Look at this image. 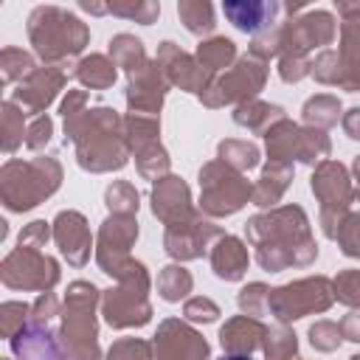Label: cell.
Returning <instances> with one entry per match:
<instances>
[{
	"instance_id": "6da1fadb",
	"label": "cell",
	"mask_w": 360,
	"mask_h": 360,
	"mask_svg": "<svg viewBox=\"0 0 360 360\" xmlns=\"http://www.w3.org/2000/svg\"><path fill=\"white\" fill-rule=\"evenodd\" d=\"M245 236L256 248L262 270L278 273L287 267H307L318 256L309 219L301 205H276L245 222Z\"/></svg>"
},
{
	"instance_id": "7a4b0ae2",
	"label": "cell",
	"mask_w": 360,
	"mask_h": 360,
	"mask_svg": "<svg viewBox=\"0 0 360 360\" xmlns=\"http://www.w3.org/2000/svg\"><path fill=\"white\" fill-rule=\"evenodd\" d=\"M65 141L76 146V160L87 172L124 169L129 146L124 138V118L110 107L82 110L65 121Z\"/></svg>"
},
{
	"instance_id": "3957f363",
	"label": "cell",
	"mask_w": 360,
	"mask_h": 360,
	"mask_svg": "<svg viewBox=\"0 0 360 360\" xmlns=\"http://www.w3.org/2000/svg\"><path fill=\"white\" fill-rule=\"evenodd\" d=\"M96 304H101V292L90 281L68 284L62 301V323L56 332L68 360H104L98 349Z\"/></svg>"
},
{
	"instance_id": "277c9868",
	"label": "cell",
	"mask_w": 360,
	"mask_h": 360,
	"mask_svg": "<svg viewBox=\"0 0 360 360\" xmlns=\"http://www.w3.org/2000/svg\"><path fill=\"white\" fill-rule=\"evenodd\" d=\"M28 39L45 65H62L84 51L90 42L87 25L59 6H37L28 14Z\"/></svg>"
},
{
	"instance_id": "5b68a950",
	"label": "cell",
	"mask_w": 360,
	"mask_h": 360,
	"mask_svg": "<svg viewBox=\"0 0 360 360\" xmlns=\"http://www.w3.org/2000/svg\"><path fill=\"white\" fill-rule=\"evenodd\" d=\"M338 22L329 11H307L295 14L292 20L281 22V53H278V76L284 82H301L309 76L312 62L307 59L309 51L323 48L335 39Z\"/></svg>"
},
{
	"instance_id": "8992f818",
	"label": "cell",
	"mask_w": 360,
	"mask_h": 360,
	"mask_svg": "<svg viewBox=\"0 0 360 360\" xmlns=\"http://www.w3.org/2000/svg\"><path fill=\"white\" fill-rule=\"evenodd\" d=\"M62 183V166L56 158L42 155L31 160H6L0 169V200L8 211H31L48 200Z\"/></svg>"
},
{
	"instance_id": "52a82bcc",
	"label": "cell",
	"mask_w": 360,
	"mask_h": 360,
	"mask_svg": "<svg viewBox=\"0 0 360 360\" xmlns=\"http://www.w3.org/2000/svg\"><path fill=\"white\" fill-rule=\"evenodd\" d=\"M340 14V48L321 51L312 59L309 76L321 84H335L349 93L360 90V3H338Z\"/></svg>"
},
{
	"instance_id": "ba28073f",
	"label": "cell",
	"mask_w": 360,
	"mask_h": 360,
	"mask_svg": "<svg viewBox=\"0 0 360 360\" xmlns=\"http://www.w3.org/2000/svg\"><path fill=\"white\" fill-rule=\"evenodd\" d=\"M149 273L141 262H135L121 278L118 287L101 292V315L112 329H129V326H143L152 318V304H149Z\"/></svg>"
},
{
	"instance_id": "9c48e42d",
	"label": "cell",
	"mask_w": 360,
	"mask_h": 360,
	"mask_svg": "<svg viewBox=\"0 0 360 360\" xmlns=\"http://www.w3.org/2000/svg\"><path fill=\"white\" fill-rule=\"evenodd\" d=\"M253 197V186L245 180L242 172L231 169L228 163L208 160L200 169V211L208 217H228L236 214Z\"/></svg>"
},
{
	"instance_id": "30bf717a",
	"label": "cell",
	"mask_w": 360,
	"mask_h": 360,
	"mask_svg": "<svg viewBox=\"0 0 360 360\" xmlns=\"http://www.w3.org/2000/svg\"><path fill=\"white\" fill-rule=\"evenodd\" d=\"M335 301V287L326 276H307L298 281H290L284 287L270 290L267 312L276 315L278 323L298 321L312 312H326Z\"/></svg>"
},
{
	"instance_id": "8fae6325",
	"label": "cell",
	"mask_w": 360,
	"mask_h": 360,
	"mask_svg": "<svg viewBox=\"0 0 360 360\" xmlns=\"http://www.w3.org/2000/svg\"><path fill=\"white\" fill-rule=\"evenodd\" d=\"M312 191L321 202V228L329 239H335L340 219L346 217V211L354 200V188H352L346 166L338 160L318 163L312 172Z\"/></svg>"
},
{
	"instance_id": "7c38bea8",
	"label": "cell",
	"mask_w": 360,
	"mask_h": 360,
	"mask_svg": "<svg viewBox=\"0 0 360 360\" xmlns=\"http://www.w3.org/2000/svg\"><path fill=\"white\" fill-rule=\"evenodd\" d=\"M264 82H267V62L248 53L236 65H231L222 76H217L211 87L200 96V101L205 107H225V104L239 107L245 101H253L256 93L264 87Z\"/></svg>"
},
{
	"instance_id": "4fadbf2b",
	"label": "cell",
	"mask_w": 360,
	"mask_h": 360,
	"mask_svg": "<svg viewBox=\"0 0 360 360\" xmlns=\"http://www.w3.org/2000/svg\"><path fill=\"white\" fill-rule=\"evenodd\" d=\"M0 278L8 290H37L51 292L59 281V264L39 248L17 245L0 264Z\"/></svg>"
},
{
	"instance_id": "5bb4252c",
	"label": "cell",
	"mask_w": 360,
	"mask_h": 360,
	"mask_svg": "<svg viewBox=\"0 0 360 360\" xmlns=\"http://www.w3.org/2000/svg\"><path fill=\"white\" fill-rule=\"evenodd\" d=\"M135 239H138L135 217H121V214L107 217L98 228V236H96V262H98V267L107 276L121 278L135 264V259L129 256V248L135 245Z\"/></svg>"
},
{
	"instance_id": "9a60e30c",
	"label": "cell",
	"mask_w": 360,
	"mask_h": 360,
	"mask_svg": "<svg viewBox=\"0 0 360 360\" xmlns=\"http://www.w3.org/2000/svg\"><path fill=\"white\" fill-rule=\"evenodd\" d=\"M222 233L219 225L208 222L202 214H194L183 222H174V225H166L163 231V248L172 259L177 262H191V259H200L208 248H214L211 242H217Z\"/></svg>"
},
{
	"instance_id": "2e32d148",
	"label": "cell",
	"mask_w": 360,
	"mask_h": 360,
	"mask_svg": "<svg viewBox=\"0 0 360 360\" xmlns=\"http://www.w3.org/2000/svg\"><path fill=\"white\" fill-rule=\"evenodd\" d=\"M152 349L155 360H208L211 354L208 340L180 318H166L158 326Z\"/></svg>"
},
{
	"instance_id": "e0dca14e",
	"label": "cell",
	"mask_w": 360,
	"mask_h": 360,
	"mask_svg": "<svg viewBox=\"0 0 360 360\" xmlns=\"http://www.w3.org/2000/svg\"><path fill=\"white\" fill-rule=\"evenodd\" d=\"M155 62L163 70L166 82L174 84V87H180V90H188V93L202 96L211 87V82H214V76L197 62V56L180 51L174 42H160Z\"/></svg>"
},
{
	"instance_id": "ac0fdd59",
	"label": "cell",
	"mask_w": 360,
	"mask_h": 360,
	"mask_svg": "<svg viewBox=\"0 0 360 360\" xmlns=\"http://www.w3.org/2000/svg\"><path fill=\"white\" fill-rule=\"evenodd\" d=\"M68 76L62 68L56 65H45L37 68L25 82L17 84V90L11 93V101L25 112V115H42V110L56 98V93L65 87Z\"/></svg>"
},
{
	"instance_id": "d6986e66",
	"label": "cell",
	"mask_w": 360,
	"mask_h": 360,
	"mask_svg": "<svg viewBox=\"0 0 360 360\" xmlns=\"http://www.w3.org/2000/svg\"><path fill=\"white\" fill-rule=\"evenodd\" d=\"M127 79H129V84H127V107H129V112L158 115L160 104L166 98V90H169V82H166L163 70L158 68V62L149 59L141 70L129 73Z\"/></svg>"
},
{
	"instance_id": "ffe728a7",
	"label": "cell",
	"mask_w": 360,
	"mask_h": 360,
	"mask_svg": "<svg viewBox=\"0 0 360 360\" xmlns=\"http://www.w3.org/2000/svg\"><path fill=\"white\" fill-rule=\"evenodd\" d=\"M51 225H53V242L59 253L68 259V264L84 267L90 259V248H93L87 219L79 211H59Z\"/></svg>"
},
{
	"instance_id": "44dd1931",
	"label": "cell",
	"mask_w": 360,
	"mask_h": 360,
	"mask_svg": "<svg viewBox=\"0 0 360 360\" xmlns=\"http://www.w3.org/2000/svg\"><path fill=\"white\" fill-rule=\"evenodd\" d=\"M152 211L163 225L183 222V219L197 214L194 205H191L188 186L174 174H166V177H160L155 183V188H152Z\"/></svg>"
},
{
	"instance_id": "7402d4cb",
	"label": "cell",
	"mask_w": 360,
	"mask_h": 360,
	"mask_svg": "<svg viewBox=\"0 0 360 360\" xmlns=\"http://www.w3.org/2000/svg\"><path fill=\"white\" fill-rule=\"evenodd\" d=\"M11 352L17 360H68L56 332H51V326L45 323H34L28 321V326L22 332H17L11 340Z\"/></svg>"
},
{
	"instance_id": "603a6c76",
	"label": "cell",
	"mask_w": 360,
	"mask_h": 360,
	"mask_svg": "<svg viewBox=\"0 0 360 360\" xmlns=\"http://www.w3.org/2000/svg\"><path fill=\"white\" fill-rule=\"evenodd\" d=\"M264 338H267V326L250 315H236L225 321V326L219 329V343L225 354H250L264 346Z\"/></svg>"
},
{
	"instance_id": "cb8c5ba5",
	"label": "cell",
	"mask_w": 360,
	"mask_h": 360,
	"mask_svg": "<svg viewBox=\"0 0 360 360\" xmlns=\"http://www.w3.org/2000/svg\"><path fill=\"white\" fill-rule=\"evenodd\" d=\"M222 11L239 31H250L256 37V34L276 25V14L281 11V6L273 0H264V3L248 0V3H225Z\"/></svg>"
},
{
	"instance_id": "d4e9b609",
	"label": "cell",
	"mask_w": 360,
	"mask_h": 360,
	"mask_svg": "<svg viewBox=\"0 0 360 360\" xmlns=\"http://www.w3.org/2000/svg\"><path fill=\"white\" fill-rule=\"evenodd\" d=\"M248 262H250V256H248V248H245V242L242 239H236V236H219L217 242H214V248H211V267H214V273L219 276V278H225V281H239L242 276H245V270H248Z\"/></svg>"
},
{
	"instance_id": "484cf974",
	"label": "cell",
	"mask_w": 360,
	"mask_h": 360,
	"mask_svg": "<svg viewBox=\"0 0 360 360\" xmlns=\"http://www.w3.org/2000/svg\"><path fill=\"white\" fill-rule=\"evenodd\" d=\"M292 180V166L290 163H273L267 160V166L262 169V177L253 186V205L259 208H276V202L284 197V191L290 188Z\"/></svg>"
},
{
	"instance_id": "4316f807",
	"label": "cell",
	"mask_w": 360,
	"mask_h": 360,
	"mask_svg": "<svg viewBox=\"0 0 360 360\" xmlns=\"http://www.w3.org/2000/svg\"><path fill=\"white\" fill-rule=\"evenodd\" d=\"M298 132H301V127L292 124L290 118L276 121V124L264 132L267 155H270L273 163H290V166H292L295 152H298Z\"/></svg>"
},
{
	"instance_id": "83f0119b",
	"label": "cell",
	"mask_w": 360,
	"mask_h": 360,
	"mask_svg": "<svg viewBox=\"0 0 360 360\" xmlns=\"http://www.w3.org/2000/svg\"><path fill=\"white\" fill-rule=\"evenodd\" d=\"M73 73L90 90H107V87L115 84V76H118L115 62L110 56H104V53H90V56L79 59V65H76Z\"/></svg>"
},
{
	"instance_id": "f1b7e54d",
	"label": "cell",
	"mask_w": 360,
	"mask_h": 360,
	"mask_svg": "<svg viewBox=\"0 0 360 360\" xmlns=\"http://www.w3.org/2000/svg\"><path fill=\"white\" fill-rule=\"evenodd\" d=\"M281 118H287L284 115V110L278 107V104H264V101H259V98H253V101H245V104H239L236 110H233V121L239 124V127H248L250 132H267L276 121H281Z\"/></svg>"
},
{
	"instance_id": "f546056e",
	"label": "cell",
	"mask_w": 360,
	"mask_h": 360,
	"mask_svg": "<svg viewBox=\"0 0 360 360\" xmlns=\"http://www.w3.org/2000/svg\"><path fill=\"white\" fill-rule=\"evenodd\" d=\"M197 62L217 79V73L219 70H228L231 68V62L236 59V45L228 39V37H211V39H205V42H200L197 45Z\"/></svg>"
},
{
	"instance_id": "4dcf8cb0",
	"label": "cell",
	"mask_w": 360,
	"mask_h": 360,
	"mask_svg": "<svg viewBox=\"0 0 360 360\" xmlns=\"http://www.w3.org/2000/svg\"><path fill=\"white\" fill-rule=\"evenodd\" d=\"M110 59L115 62V68H124L127 76L141 70L149 62V56L143 51V42L135 39L132 34H118V37L110 39Z\"/></svg>"
},
{
	"instance_id": "1f68e13d",
	"label": "cell",
	"mask_w": 360,
	"mask_h": 360,
	"mask_svg": "<svg viewBox=\"0 0 360 360\" xmlns=\"http://www.w3.org/2000/svg\"><path fill=\"white\" fill-rule=\"evenodd\" d=\"M301 115H304V124L307 127H312V129H329L340 118V101H338V96L318 93V96H312L304 104Z\"/></svg>"
},
{
	"instance_id": "d6a6232c",
	"label": "cell",
	"mask_w": 360,
	"mask_h": 360,
	"mask_svg": "<svg viewBox=\"0 0 360 360\" xmlns=\"http://www.w3.org/2000/svg\"><path fill=\"white\" fill-rule=\"evenodd\" d=\"M25 112L8 98L3 101V112H0V143H3V152L11 155L20 143H25Z\"/></svg>"
},
{
	"instance_id": "836d02e7",
	"label": "cell",
	"mask_w": 360,
	"mask_h": 360,
	"mask_svg": "<svg viewBox=\"0 0 360 360\" xmlns=\"http://www.w3.org/2000/svg\"><path fill=\"white\" fill-rule=\"evenodd\" d=\"M158 132H160V121H158V115L129 112V115L124 118V138H127L129 152H138V149L155 143V141H158Z\"/></svg>"
},
{
	"instance_id": "e575fe53",
	"label": "cell",
	"mask_w": 360,
	"mask_h": 360,
	"mask_svg": "<svg viewBox=\"0 0 360 360\" xmlns=\"http://www.w3.org/2000/svg\"><path fill=\"white\" fill-rule=\"evenodd\" d=\"M34 70H37V65L28 51L11 48V45L3 48V53H0V84L3 87L14 84V82H25Z\"/></svg>"
},
{
	"instance_id": "d590c367",
	"label": "cell",
	"mask_w": 360,
	"mask_h": 360,
	"mask_svg": "<svg viewBox=\"0 0 360 360\" xmlns=\"http://www.w3.org/2000/svg\"><path fill=\"white\" fill-rule=\"evenodd\" d=\"M217 155H219L222 163H228L231 169H236V172H242V174L259 163V146H256L253 141L228 138V141H222V143L217 146Z\"/></svg>"
},
{
	"instance_id": "8d00e7d4",
	"label": "cell",
	"mask_w": 360,
	"mask_h": 360,
	"mask_svg": "<svg viewBox=\"0 0 360 360\" xmlns=\"http://www.w3.org/2000/svg\"><path fill=\"white\" fill-rule=\"evenodd\" d=\"M191 284H194V278H191V273L183 264H166L160 270V276H158V292L169 304L186 298L191 292Z\"/></svg>"
},
{
	"instance_id": "74e56055",
	"label": "cell",
	"mask_w": 360,
	"mask_h": 360,
	"mask_svg": "<svg viewBox=\"0 0 360 360\" xmlns=\"http://www.w3.org/2000/svg\"><path fill=\"white\" fill-rule=\"evenodd\" d=\"M262 349H264L267 360H298V340L287 323L267 326V338H264Z\"/></svg>"
},
{
	"instance_id": "f35d334b",
	"label": "cell",
	"mask_w": 360,
	"mask_h": 360,
	"mask_svg": "<svg viewBox=\"0 0 360 360\" xmlns=\"http://www.w3.org/2000/svg\"><path fill=\"white\" fill-rule=\"evenodd\" d=\"M332 152V143L329 138L323 135V129H312V127H301L298 132V152H295V160L301 163H309V166H318L329 158Z\"/></svg>"
},
{
	"instance_id": "ab89813d",
	"label": "cell",
	"mask_w": 360,
	"mask_h": 360,
	"mask_svg": "<svg viewBox=\"0 0 360 360\" xmlns=\"http://www.w3.org/2000/svg\"><path fill=\"white\" fill-rule=\"evenodd\" d=\"M338 245L346 256L352 259H360V191H354V200L346 211V217L340 219V228H338Z\"/></svg>"
},
{
	"instance_id": "60d3db41",
	"label": "cell",
	"mask_w": 360,
	"mask_h": 360,
	"mask_svg": "<svg viewBox=\"0 0 360 360\" xmlns=\"http://www.w3.org/2000/svg\"><path fill=\"white\" fill-rule=\"evenodd\" d=\"M177 14L191 34H211L217 25L214 22V6L208 0H183L177 6Z\"/></svg>"
},
{
	"instance_id": "b9f144b4",
	"label": "cell",
	"mask_w": 360,
	"mask_h": 360,
	"mask_svg": "<svg viewBox=\"0 0 360 360\" xmlns=\"http://www.w3.org/2000/svg\"><path fill=\"white\" fill-rule=\"evenodd\" d=\"M135 166H138L141 177H146V180H160V177H166V174H169V155H166V149L160 146V141H155V143L138 149V152H135Z\"/></svg>"
},
{
	"instance_id": "7bdbcfd3",
	"label": "cell",
	"mask_w": 360,
	"mask_h": 360,
	"mask_svg": "<svg viewBox=\"0 0 360 360\" xmlns=\"http://www.w3.org/2000/svg\"><path fill=\"white\" fill-rule=\"evenodd\" d=\"M104 202H107V208H110L112 214H121V217H135V214H138V205H141L135 186L127 183V180L110 183L107 191H104Z\"/></svg>"
},
{
	"instance_id": "ee69618b",
	"label": "cell",
	"mask_w": 360,
	"mask_h": 360,
	"mask_svg": "<svg viewBox=\"0 0 360 360\" xmlns=\"http://www.w3.org/2000/svg\"><path fill=\"white\" fill-rule=\"evenodd\" d=\"M31 321V307L22 301H3L0 307V332L3 338H14L17 332H22Z\"/></svg>"
},
{
	"instance_id": "f6af8a7d",
	"label": "cell",
	"mask_w": 360,
	"mask_h": 360,
	"mask_svg": "<svg viewBox=\"0 0 360 360\" xmlns=\"http://www.w3.org/2000/svg\"><path fill=\"white\" fill-rule=\"evenodd\" d=\"M332 287H335V301L360 309V270H354V267L340 270L332 278Z\"/></svg>"
},
{
	"instance_id": "bcb514c9",
	"label": "cell",
	"mask_w": 360,
	"mask_h": 360,
	"mask_svg": "<svg viewBox=\"0 0 360 360\" xmlns=\"http://www.w3.org/2000/svg\"><path fill=\"white\" fill-rule=\"evenodd\" d=\"M104 360H155V349L141 338H121L110 346Z\"/></svg>"
},
{
	"instance_id": "7dc6e473",
	"label": "cell",
	"mask_w": 360,
	"mask_h": 360,
	"mask_svg": "<svg viewBox=\"0 0 360 360\" xmlns=\"http://www.w3.org/2000/svg\"><path fill=\"white\" fill-rule=\"evenodd\" d=\"M267 298H270V287L262 284V281H253L248 287L239 290V309L242 315H250V318H259L267 312Z\"/></svg>"
},
{
	"instance_id": "c3c4849f",
	"label": "cell",
	"mask_w": 360,
	"mask_h": 360,
	"mask_svg": "<svg viewBox=\"0 0 360 360\" xmlns=\"http://www.w3.org/2000/svg\"><path fill=\"white\" fill-rule=\"evenodd\" d=\"M107 11H110V14H118V17H127V20H135V22H141V25H149V22H155V17L160 14V3H152V0L110 3Z\"/></svg>"
},
{
	"instance_id": "681fc988",
	"label": "cell",
	"mask_w": 360,
	"mask_h": 360,
	"mask_svg": "<svg viewBox=\"0 0 360 360\" xmlns=\"http://www.w3.org/2000/svg\"><path fill=\"white\" fill-rule=\"evenodd\" d=\"M340 340H343V332H340V323L335 321H318L309 326V343L318 352H335Z\"/></svg>"
},
{
	"instance_id": "f907efd6",
	"label": "cell",
	"mask_w": 360,
	"mask_h": 360,
	"mask_svg": "<svg viewBox=\"0 0 360 360\" xmlns=\"http://www.w3.org/2000/svg\"><path fill=\"white\" fill-rule=\"evenodd\" d=\"M278 53H281V22L256 34L250 42V56H256L262 62H270V56H278Z\"/></svg>"
},
{
	"instance_id": "816d5d0a",
	"label": "cell",
	"mask_w": 360,
	"mask_h": 360,
	"mask_svg": "<svg viewBox=\"0 0 360 360\" xmlns=\"http://www.w3.org/2000/svg\"><path fill=\"white\" fill-rule=\"evenodd\" d=\"M183 315H186L188 321H194V323H211V321L219 318V307H217L211 298H205V295H194V298L186 301Z\"/></svg>"
},
{
	"instance_id": "f5cc1de1",
	"label": "cell",
	"mask_w": 360,
	"mask_h": 360,
	"mask_svg": "<svg viewBox=\"0 0 360 360\" xmlns=\"http://www.w3.org/2000/svg\"><path fill=\"white\" fill-rule=\"evenodd\" d=\"M51 135H53V121L42 112V115H37L31 124H28V129H25V146L28 149H42L48 141H51Z\"/></svg>"
},
{
	"instance_id": "db71d44e",
	"label": "cell",
	"mask_w": 360,
	"mask_h": 360,
	"mask_svg": "<svg viewBox=\"0 0 360 360\" xmlns=\"http://www.w3.org/2000/svg\"><path fill=\"white\" fill-rule=\"evenodd\" d=\"M51 236H53V228H51L45 219H34L31 225H25V228L20 231L17 245H28V248H39V250H42Z\"/></svg>"
},
{
	"instance_id": "11a10c76",
	"label": "cell",
	"mask_w": 360,
	"mask_h": 360,
	"mask_svg": "<svg viewBox=\"0 0 360 360\" xmlns=\"http://www.w3.org/2000/svg\"><path fill=\"white\" fill-rule=\"evenodd\" d=\"M56 315H62V309H59V298H56L53 292H39V298L31 304V321L48 326Z\"/></svg>"
},
{
	"instance_id": "9f6ffc18",
	"label": "cell",
	"mask_w": 360,
	"mask_h": 360,
	"mask_svg": "<svg viewBox=\"0 0 360 360\" xmlns=\"http://www.w3.org/2000/svg\"><path fill=\"white\" fill-rule=\"evenodd\" d=\"M84 104H87V90H68V96H65V101H62L59 112H62V118L68 121V118L79 115L82 110H87Z\"/></svg>"
},
{
	"instance_id": "6f0895ef",
	"label": "cell",
	"mask_w": 360,
	"mask_h": 360,
	"mask_svg": "<svg viewBox=\"0 0 360 360\" xmlns=\"http://www.w3.org/2000/svg\"><path fill=\"white\" fill-rule=\"evenodd\" d=\"M340 332H343V338H346V340L360 343V312H357V309L340 318Z\"/></svg>"
},
{
	"instance_id": "680465c9",
	"label": "cell",
	"mask_w": 360,
	"mask_h": 360,
	"mask_svg": "<svg viewBox=\"0 0 360 360\" xmlns=\"http://www.w3.org/2000/svg\"><path fill=\"white\" fill-rule=\"evenodd\" d=\"M343 129H346V135L349 138H354V141H360V107H352L349 112H343Z\"/></svg>"
},
{
	"instance_id": "91938a15",
	"label": "cell",
	"mask_w": 360,
	"mask_h": 360,
	"mask_svg": "<svg viewBox=\"0 0 360 360\" xmlns=\"http://www.w3.org/2000/svg\"><path fill=\"white\" fill-rule=\"evenodd\" d=\"M352 172H354V183H357V191H360V155L354 158V163H352Z\"/></svg>"
},
{
	"instance_id": "94428289",
	"label": "cell",
	"mask_w": 360,
	"mask_h": 360,
	"mask_svg": "<svg viewBox=\"0 0 360 360\" xmlns=\"http://www.w3.org/2000/svg\"><path fill=\"white\" fill-rule=\"evenodd\" d=\"M219 360H250V354H222Z\"/></svg>"
},
{
	"instance_id": "6125c7cd",
	"label": "cell",
	"mask_w": 360,
	"mask_h": 360,
	"mask_svg": "<svg viewBox=\"0 0 360 360\" xmlns=\"http://www.w3.org/2000/svg\"><path fill=\"white\" fill-rule=\"evenodd\" d=\"M349 360H360V354H354V357H349Z\"/></svg>"
},
{
	"instance_id": "be15d7a7",
	"label": "cell",
	"mask_w": 360,
	"mask_h": 360,
	"mask_svg": "<svg viewBox=\"0 0 360 360\" xmlns=\"http://www.w3.org/2000/svg\"><path fill=\"white\" fill-rule=\"evenodd\" d=\"M6 360H8V357H6Z\"/></svg>"
}]
</instances>
